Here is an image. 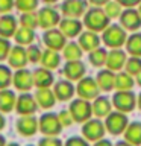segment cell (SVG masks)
<instances>
[{
    "label": "cell",
    "mask_w": 141,
    "mask_h": 146,
    "mask_svg": "<svg viewBox=\"0 0 141 146\" xmlns=\"http://www.w3.org/2000/svg\"><path fill=\"white\" fill-rule=\"evenodd\" d=\"M84 26H86V29L93 32H103L109 26V17L105 14L102 8L94 6L85 12Z\"/></svg>",
    "instance_id": "obj_1"
},
{
    "label": "cell",
    "mask_w": 141,
    "mask_h": 146,
    "mask_svg": "<svg viewBox=\"0 0 141 146\" xmlns=\"http://www.w3.org/2000/svg\"><path fill=\"white\" fill-rule=\"evenodd\" d=\"M126 40H127V34L121 25H109L102 32V41L106 47L121 49V46L126 44Z\"/></svg>",
    "instance_id": "obj_2"
},
{
    "label": "cell",
    "mask_w": 141,
    "mask_h": 146,
    "mask_svg": "<svg viewBox=\"0 0 141 146\" xmlns=\"http://www.w3.org/2000/svg\"><path fill=\"white\" fill-rule=\"evenodd\" d=\"M68 111L71 113L74 122L85 123L86 120L91 119V116H93V104L86 99H82V98L73 99L70 107H68Z\"/></svg>",
    "instance_id": "obj_3"
},
{
    "label": "cell",
    "mask_w": 141,
    "mask_h": 146,
    "mask_svg": "<svg viewBox=\"0 0 141 146\" xmlns=\"http://www.w3.org/2000/svg\"><path fill=\"white\" fill-rule=\"evenodd\" d=\"M112 107L117 111L121 113H130L136 107V96L132 93V90H123V91H115L112 96Z\"/></svg>",
    "instance_id": "obj_4"
},
{
    "label": "cell",
    "mask_w": 141,
    "mask_h": 146,
    "mask_svg": "<svg viewBox=\"0 0 141 146\" xmlns=\"http://www.w3.org/2000/svg\"><path fill=\"white\" fill-rule=\"evenodd\" d=\"M127 125H129V120H127V116L126 113H121V111H111L105 117V128H106L108 132H111L114 135H118V134H123L126 131Z\"/></svg>",
    "instance_id": "obj_5"
},
{
    "label": "cell",
    "mask_w": 141,
    "mask_h": 146,
    "mask_svg": "<svg viewBox=\"0 0 141 146\" xmlns=\"http://www.w3.org/2000/svg\"><path fill=\"white\" fill-rule=\"evenodd\" d=\"M38 125H40V131L43 132L44 135H53V137H56L64 128L61 125V122H59L58 114L52 113V111L44 113L43 116L38 119Z\"/></svg>",
    "instance_id": "obj_6"
},
{
    "label": "cell",
    "mask_w": 141,
    "mask_h": 146,
    "mask_svg": "<svg viewBox=\"0 0 141 146\" xmlns=\"http://www.w3.org/2000/svg\"><path fill=\"white\" fill-rule=\"evenodd\" d=\"M105 123L100 119H90L82 125V137L88 141H99L105 137Z\"/></svg>",
    "instance_id": "obj_7"
},
{
    "label": "cell",
    "mask_w": 141,
    "mask_h": 146,
    "mask_svg": "<svg viewBox=\"0 0 141 146\" xmlns=\"http://www.w3.org/2000/svg\"><path fill=\"white\" fill-rule=\"evenodd\" d=\"M76 93L79 98L86 99V100H93L99 96L100 88L97 85V81L91 76H84L80 81H77L76 85Z\"/></svg>",
    "instance_id": "obj_8"
},
{
    "label": "cell",
    "mask_w": 141,
    "mask_h": 146,
    "mask_svg": "<svg viewBox=\"0 0 141 146\" xmlns=\"http://www.w3.org/2000/svg\"><path fill=\"white\" fill-rule=\"evenodd\" d=\"M43 43L45 44V47H47V49H52V50L59 52V50H62L64 47H65L67 36L64 35L59 29L53 27V29H47V31L44 32Z\"/></svg>",
    "instance_id": "obj_9"
},
{
    "label": "cell",
    "mask_w": 141,
    "mask_h": 146,
    "mask_svg": "<svg viewBox=\"0 0 141 146\" xmlns=\"http://www.w3.org/2000/svg\"><path fill=\"white\" fill-rule=\"evenodd\" d=\"M36 110H38V104L35 100V96H32L30 93L26 91L17 98L15 111L20 116H32V114H35Z\"/></svg>",
    "instance_id": "obj_10"
},
{
    "label": "cell",
    "mask_w": 141,
    "mask_h": 146,
    "mask_svg": "<svg viewBox=\"0 0 141 146\" xmlns=\"http://www.w3.org/2000/svg\"><path fill=\"white\" fill-rule=\"evenodd\" d=\"M61 11L64 17L67 18H79L85 15L86 12V3L85 0H64L61 5Z\"/></svg>",
    "instance_id": "obj_11"
},
{
    "label": "cell",
    "mask_w": 141,
    "mask_h": 146,
    "mask_svg": "<svg viewBox=\"0 0 141 146\" xmlns=\"http://www.w3.org/2000/svg\"><path fill=\"white\" fill-rule=\"evenodd\" d=\"M38 21H40V26L43 29H53L56 27V25H59L61 21V15L56 9L50 8V6H45L43 9L38 11Z\"/></svg>",
    "instance_id": "obj_12"
},
{
    "label": "cell",
    "mask_w": 141,
    "mask_h": 146,
    "mask_svg": "<svg viewBox=\"0 0 141 146\" xmlns=\"http://www.w3.org/2000/svg\"><path fill=\"white\" fill-rule=\"evenodd\" d=\"M126 61H127V55L125 50L121 49H111L108 52V56H106V68L112 72H121L126 66Z\"/></svg>",
    "instance_id": "obj_13"
},
{
    "label": "cell",
    "mask_w": 141,
    "mask_h": 146,
    "mask_svg": "<svg viewBox=\"0 0 141 146\" xmlns=\"http://www.w3.org/2000/svg\"><path fill=\"white\" fill-rule=\"evenodd\" d=\"M120 25L126 31H138L141 27V17L138 14V9L135 8H126L123 9L120 15Z\"/></svg>",
    "instance_id": "obj_14"
},
{
    "label": "cell",
    "mask_w": 141,
    "mask_h": 146,
    "mask_svg": "<svg viewBox=\"0 0 141 146\" xmlns=\"http://www.w3.org/2000/svg\"><path fill=\"white\" fill-rule=\"evenodd\" d=\"M12 84L15 85L17 90L26 93V91H29L32 87H34V75H32V72H29L26 67L18 68L12 76Z\"/></svg>",
    "instance_id": "obj_15"
},
{
    "label": "cell",
    "mask_w": 141,
    "mask_h": 146,
    "mask_svg": "<svg viewBox=\"0 0 141 146\" xmlns=\"http://www.w3.org/2000/svg\"><path fill=\"white\" fill-rule=\"evenodd\" d=\"M82 27H84V21L79 18H67L64 17L59 21V31L62 32L67 38H73V36H79L82 34Z\"/></svg>",
    "instance_id": "obj_16"
},
{
    "label": "cell",
    "mask_w": 141,
    "mask_h": 146,
    "mask_svg": "<svg viewBox=\"0 0 141 146\" xmlns=\"http://www.w3.org/2000/svg\"><path fill=\"white\" fill-rule=\"evenodd\" d=\"M8 62H9V67L17 68V70L18 68H24L26 64L29 62V59H27V50L20 44L12 46L11 52H9V56H8Z\"/></svg>",
    "instance_id": "obj_17"
},
{
    "label": "cell",
    "mask_w": 141,
    "mask_h": 146,
    "mask_svg": "<svg viewBox=\"0 0 141 146\" xmlns=\"http://www.w3.org/2000/svg\"><path fill=\"white\" fill-rule=\"evenodd\" d=\"M38 129H40L38 119H36L34 114H32V116H21L17 120V131L24 137L34 135Z\"/></svg>",
    "instance_id": "obj_18"
},
{
    "label": "cell",
    "mask_w": 141,
    "mask_h": 146,
    "mask_svg": "<svg viewBox=\"0 0 141 146\" xmlns=\"http://www.w3.org/2000/svg\"><path fill=\"white\" fill-rule=\"evenodd\" d=\"M86 73V67L85 64L77 59V61H67L64 66V75L68 81H80Z\"/></svg>",
    "instance_id": "obj_19"
},
{
    "label": "cell",
    "mask_w": 141,
    "mask_h": 146,
    "mask_svg": "<svg viewBox=\"0 0 141 146\" xmlns=\"http://www.w3.org/2000/svg\"><path fill=\"white\" fill-rule=\"evenodd\" d=\"M17 29H18L17 18L11 14H2V17H0V36L9 40L11 36L15 35Z\"/></svg>",
    "instance_id": "obj_20"
},
{
    "label": "cell",
    "mask_w": 141,
    "mask_h": 146,
    "mask_svg": "<svg viewBox=\"0 0 141 146\" xmlns=\"http://www.w3.org/2000/svg\"><path fill=\"white\" fill-rule=\"evenodd\" d=\"M53 93L58 100H70L73 98V94L76 93V87L71 84V81L62 79L53 85Z\"/></svg>",
    "instance_id": "obj_21"
},
{
    "label": "cell",
    "mask_w": 141,
    "mask_h": 146,
    "mask_svg": "<svg viewBox=\"0 0 141 146\" xmlns=\"http://www.w3.org/2000/svg\"><path fill=\"white\" fill-rule=\"evenodd\" d=\"M32 75H34V87L36 88H50V85H53V73L49 68L40 67L32 72Z\"/></svg>",
    "instance_id": "obj_22"
},
{
    "label": "cell",
    "mask_w": 141,
    "mask_h": 146,
    "mask_svg": "<svg viewBox=\"0 0 141 146\" xmlns=\"http://www.w3.org/2000/svg\"><path fill=\"white\" fill-rule=\"evenodd\" d=\"M96 81H97L100 91H111L115 85V72L109 68H102L96 76Z\"/></svg>",
    "instance_id": "obj_23"
},
{
    "label": "cell",
    "mask_w": 141,
    "mask_h": 146,
    "mask_svg": "<svg viewBox=\"0 0 141 146\" xmlns=\"http://www.w3.org/2000/svg\"><path fill=\"white\" fill-rule=\"evenodd\" d=\"M100 41H102V38L97 35V32L93 31H85L79 35V46L82 47V50H86V52L100 47Z\"/></svg>",
    "instance_id": "obj_24"
},
{
    "label": "cell",
    "mask_w": 141,
    "mask_h": 146,
    "mask_svg": "<svg viewBox=\"0 0 141 146\" xmlns=\"http://www.w3.org/2000/svg\"><path fill=\"white\" fill-rule=\"evenodd\" d=\"M34 96H35V100L38 104V107L44 108V110L52 108L55 102H56V96H55L52 88H36Z\"/></svg>",
    "instance_id": "obj_25"
},
{
    "label": "cell",
    "mask_w": 141,
    "mask_h": 146,
    "mask_svg": "<svg viewBox=\"0 0 141 146\" xmlns=\"http://www.w3.org/2000/svg\"><path fill=\"white\" fill-rule=\"evenodd\" d=\"M17 105V96L12 90L3 88L0 90V111L5 113H11L12 110H15Z\"/></svg>",
    "instance_id": "obj_26"
},
{
    "label": "cell",
    "mask_w": 141,
    "mask_h": 146,
    "mask_svg": "<svg viewBox=\"0 0 141 146\" xmlns=\"http://www.w3.org/2000/svg\"><path fill=\"white\" fill-rule=\"evenodd\" d=\"M112 111V100L105 96H97L93 102V114L96 117H106Z\"/></svg>",
    "instance_id": "obj_27"
},
{
    "label": "cell",
    "mask_w": 141,
    "mask_h": 146,
    "mask_svg": "<svg viewBox=\"0 0 141 146\" xmlns=\"http://www.w3.org/2000/svg\"><path fill=\"white\" fill-rule=\"evenodd\" d=\"M123 134H125V140L130 145L141 146V122H130Z\"/></svg>",
    "instance_id": "obj_28"
},
{
    "label": "cell",
    "mask_w": 141,
    "mask_h": 146,
    "mask_svg": "<svg viewBox=\"0 0 141 146\" xmlns=\"http://www.w3.org/2000/svg\"><path fill=\"white\" fill-rule=\"evenodd\" d=\"M40 62L43 64V67L49 68V70H53V68H56L59 64H61V55H59L56 50L45 49V50H43Z\"/></svg>",
    "instance_id": "obj_29"
},
{
    "label": "cell",
    "mask_w": 141,
    "mask_h": 146,
    "mask_svg": "<svg viewBox=\"0 0 141 146\" xmlns=\"http://www.w3.org/2000/svg\"><path fill=\"white\" fill-rule=\"evenodd\" d=\"M135 85V78L129 75L127 72H118L115 73V85L114 88L117 91H123V90H132V87Z\"/></svg>",
    "instance_id": "obj_30"
},
{
    "label": "cell",
    "mask_w": 141,
    "mask_h": 146,
    "mask_svg": "<svg viewBox=\"0 0 141 146\" xmlns=\"http://www.w3.org/2000/svg\"><path fill=\"white\" fill-rule=\"evenodd\" d=\"M125 46H126V52L130 56L141 58V32H134L132 35H129Z\"/></svg>",
    "instance_id": "obj_31"
},
{
    "label": "cell",
    "mask_w": 141,
    "mask_h": 146,
    "mask_svg": "<svg viewBox=\"0 0 141 146\" xmlns=\"http://www.w3.org/2000/svg\"><path fill=\"white\" fill-rule=\"evenodd\" d=\"M82 53H84V50L79 46V43H73V41L67 43L65 47L62 49V55L67 61H77L82 58Z\"/></svg>",
    "instance_id": "obj_32"
},
{
    "label": "cell",
    "mask_w": 141,
    "mask_h": 146,
    "mask_svg": "<svg viewBox=\"0 0 141 146\" xmlns=\"http://www.w3.org/2000/svg\"><path fill=\"white\" fill-rule=\"evenodd\" d=\"M14 38H15L17 44L20 46H30L32 41L35 40V32L34 29H27V27H18L15 35H14Z\"/></svg>",
    "instance_id": "obj_33"
},
{
    "label": "cell",
    "mask_w": 141,
    "mask_h": 146,
    "mask_svg": "<svg viewBox=\"0 0 141 146\" xmlns=\"http://www.w3.org/2000/svg\"><path fill=\"white\" fill-rule=\"evenodd\" d=\"M106 56H108V50L105 47H97L94 50H91L88 55V59L91 62V66L94 67H102L106 64Z\"/></svg>",
    "instance_id": "obj_34"
},
{
    "label": "cell",
    "mask_w": 141,
    "mask_h": 146,
    "mask_svg": "<svg viewBox=\"0 0 141 146\" xmlns=\"http://www.w3.org/2000/svg\"><path fill=\"white\" fill-rule=\"evenodd\" d=\"M20 25H21V27H27V29L38 27L40 26L38 12H23L20 17Z\"/></svg>",
    "instance_id": "obj_35"
},
{
    "label": "cell",
    "mask_w": 141,
    "mask_h": 146,
    "mask_svg": "<svg viewBox=\"0 0 141 146\" xmlns=\"http://www.w3.org/2000/svg\"><path fill=\"white\" fill-rule=\"evenodd\" d=\"M103 11H105V14L109 17V20H111V18H117V17L121 15L123 6L117 2V0H109V2L105 5Z\"/></svg>",
    "instance_id": "obj_36"
},
{
    "label": "cell",
    "mask_w": 141,
    "mask_h": 146,
    "mask_svg": "<svg viewBox=\"0 0 141 146\" xmlns=\"http://www.w3.org/2000/svg\"><path fill=\"white\" fill-rule=\"evenodd\" d=\"M12 76H14V73L11 70V67L5 66V64H0V90L8 88L11 85Z\"/></svg>",
    "instance_id": "obj_37"
},
{
    "label": "cell",
    "mask_w": 141,
    "mask_h": 146,
    "mask_svg": "<svg viewBox=\"0 0 141 146\" xmlns=\"http://www.w3.org/2000/svg\"><path fill=\"white\" fill-rule=\"evenodd\" d=\"M125 72H127L129 75H132L135 78L141 72V58L140 56H129L126 61V66H125Z\"/></svg>",
    "instance_id": "obj_38"
},
{
    "label": "cell",
    "mask_w": 141,
    "mask_h": 146,
    "mask_svg": "<svg viewBox=\"0 0 141 146\" xmlns=\"http://www.w3.org/2000/svg\"><path fill=\"white\" fill-rule=\"evenodd\" d=\"M40 0H15V8L20 12H34Z\"/></svg>",
    "instance_id": "obj_39"
},
{
    "label": "cell",
    "mask_w": 141,
    "mask_h": 146,
    "mask_svg": "<svg viewBox=\"0 0 141 146\" xmlns=\"http://www.w3.org/2000/svg\"><path fill=\"white\" fill-rule=\"evenodd\" d=\"M26 50H27V59H29V62L35 64V62H40V61H41L43 50H41L38 46H32V44H30Z\"/></svg>",
    "instance_id": "obj_40"
},
{
    "label": "cell",
    "mask_w": 141,
    "mask_h": 146,
    "mask_svg": "<svg viewBox=\"0 0 141 146\" xmlns=\"http://www.w3.org/2000/svg\"><path fill=\"white\" fill-rule=\"evenodd\" d=\"M11 49H12V46H11V43H9V40H8V38H3V36H0V61L8 59Z\"/></svg>",
    "instance_id": "obj_41"
},
{
    "label": "cell",
    "mask_w": 141,
    "mask_h": 146,
    "mask_svg": "<svg viewBox=\"0 0 141 146\" xmlns=\"http://www.w3.org/2000/svg\"><path fill=\"white\" fill-rule=\"evenodd\" d=\"M38 146H64V143L58 137L53 135H44L43 139L38 141Z\"/></svg>",
    "instance_id": "obj_42"
},
{
    "label": "cell",
    "mask_w": 141,
    "mask_h": 146,
    "mask_svg": "<svg viewBox=\"0 0 141 146\" xmlns=\"http://www.w3.org/2000/svg\"><path fill=\"white\" fill-rule=\"evenodd\" d=\"M64 146H90V141L80 135H73L64 143Z\"/></svg>",
    "instance_id": "obj_43"
},
{
    "label": "cell",
    "mask_w": 141,
    "mask_h": 146,
    "mask_svg": "<svg viewBox=\"0 0 141 146\" xmlns=\"http://www.w3.org/2000/svg\"><path fill=\"white\" fill-rule=\"evenodd\" d=\"M58 117H59V122H61V125L65 128V126H71L73 125V116L71 113L68 111V110H62L61 113H58Z\"/></svg>",
    "instance_id": "obj_44"
},
{
    "label": "cell",
    "mask_w": 141,
    "mask_h": 146,
    "mask_svg": "<svg viewBox=\"0 0 141 146\" xmlns=\"http://www.w3.org/2000/svg\"><path fill=\"white\" fill-rule=\"evenodd\" d=\"M15 6V0H0V14H8Z\"/></svg>",
    "instance_id": "obj_45"
},
{
    "label": "cell",
    "mask_w": 141,
    "mask_h": 146,
    "mask_svg": "<svg viewBox=\"0 0 141 146\" xmlns=\"http://www.w3.org/2000/svg\"><path fill=\"white\" fill-rule=\"evenodd\" d=\"M117 2L125 8H135L141 3V0H117Z\"/></svg>",
    "instance_id": "obj_46"
},
{
    "label": "cell",
    "mask_w": 141,
    "mask_h": 146,
    "mask_svg": "<svg viewBox=\"0 0 141 146\" xmlns=\"http://www.w3.org/2000/svg\"><path fill=\"white\" fill-rule=\"evenodd\" d=\"M93 146H114L109 140L106 139H102V140H99V141H94V145Z\"/></svg>",
    "instance_id": "obj_47"
},
{
    "label": "cell",
    "mask_w": 141,
    "mask_h": 146,
    "mask_svg": "<svg viewBox=\"0 0 141 146\" xmlns=\"http://www.w3.org/2000/svg\"><path fill=\"white\" fill-rule=\"evenodd\" d=\"M109 2V0H90V3L91 5H94V6H105V5H106Z\"/></svg>",
    "instance_id": "obj_48"
},
{
    "label": "cell",
    "mask_w": 141,
    "mask_h": 146,
    "mask_svg": "<svg viewBox=\"0 0 141 146\" xmlns=\"http://www.w3.org/2000/svg\"><path fill=\"white\" fill-rule=\"evenodd\" d=\"M5 126H6V119H5L3 113L0 111V131H2V129H3Z\"/></svg>",
    "instance_id": "obj_49"
},
{
    "label": "cell",
    "mask_w": 141,
    "mask_h": 146,
    "mask_svg": "<svg viewBox=\"0 0 141 146\" xmlns=\"http://www.w3.org/2000/svg\"><path fill=\"white\" fill-rule=\"evenodd\" d=\"M114 146H134V145H130L129 141H126V140H121V141H117Z\"/></svg>",
    "instance_id": "obj_50"
},
{
    "label": "cell",
    "mask_w": 141,
    "mask_h": 146,
    "mask_svg": "<svg viewBox=\"0 0 141 146\" xmlns=\"http://www.w3.org/2000/svg\"><path fill=\"white\" fill-rule=\"evenodd\" d=\"M135 82H136V84H138V85L141 87V72H140L136 76H135Z\"/></svg>",
    "instance_id": "obj_51"
},
{
    "label": "cell",
    "mask_w": 141,
    "mask_h": 146,
    "mask_svg": "<svg viewBox=\"0 0 141 146\" xmlns=\"http://www.w3.org/2000/svg\"><path fill=\"white\" fill-rule=\"evenodd\" d=\"M0 146H6V140H5V137L0 134Z\"/></svg>",
    "instance_id": "obj_52"
},
{
    "label": "cell",
    "mask_w": 141,
    "mask_h": 146,
    "mask_svg": "<svg viewBox=\"0 0 141 146\" xmlns=\"http://www.w3.org/2000/svg\"><path fill=\"white\" fill-rule=\"evenodd\" d=\"M136 105H138V108L141 110V93L138 94V98H136Z\"/></svg>",
    "instance_id": "obj_53"
},
{
    "label": "cell",
    "mask_w": 141,
    "mask_h": 146,
    "mask_svg": "<svg viewBox=\"0 0 141 146\" xmlns=\"http://www.w3.org/2000/svg\"><path fill=\"white\" fill-rule=\"evenodd\" d=\"M43 2H44V3H49V5H50V3H56L58 0H43Z\"/></svg>",
    "instance_id": "obj_54"
},
{
    "label": "cell",
    "mask_w": 141,
    "mask_h": 146,
    "mask_svg": "<svg viewBox=\"0 0 141 146\" xmlns=\"http://www.w3.org/2000/svg\"><path fill=\"white\" fill-rule=\"evenodd\" d=\"M6 146H20V145H18V143H8Z\"/></svg>",
    "instance_id": "obj_55"
},
{
    "label": "cell",
    "mask_w": 141,
    "mask_h": 146,
    "mask_svg": "<svg viewBox=\"0 0 141 146\" xmlns=\"http://www.w3.org/2000/svg\"><path fill=\"white\" fill-rule=\"evenodd\" d=\"M138 14H140V17H141V3L138 5Z\"/></svg>",
    "instance_id": "obj_56"
},
{
    "label": "cell",
    "mask_w": 141,
    "mask_h": 146,
    "mask_svg": "<svg viewBox=\"0 0 141 146\" xmlns=\"http://www.w3.org/2000/svg\"><path fill=\"white\" fill-rule=\"evenodd\" d=\"M27 146H34V145H27Z\"/></svg>",
    "instance_id": "obj_57"
}]
</instances>
